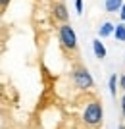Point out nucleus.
<instances>
[{"mask_svg":"<svg viewBox=\"0 0 125 129\" xmlns=\"http://www.w3.org/2000/svg\"><path fill=\"white\" fill-rule=\"evenodd\" d=\"M83 119H85V125H89V127H98V125L102 123V104L98 102V100H93L85 108Z\"/></svg>","mask_w":125,"mask_h":129,"instance_id":"f257e3e1","label":"nucleus"},{"mask_svg":"<svg viewBox=\"0 0 125 129\" xmlns=\"http://www.w3.org/2000/svg\"><path fill=\"white\" fill-rule=\"evenodd\" d=\"M73 83H75L79 89H91L93 87V77L89 73V70L83 64H77L73 68Z\"/></svg>","mask_w":125,"mask_h":129,"instance_id":"f03ea898","label":"nucleus"},{"mask_svg":"<svg viewBox=\"0 0 125 129\" xmlns=\"http://www.w3.org/2000/svg\"><path fill=\"white\" fill-rule=\"evenodd\" d=\"M60 41H62V44H64V48H67L69 52H75L77 50V37H75L73 29H71L67 23H64V25L60 27Z\"/></svg>","mask_w":125,"mask_h":129,"instance_id":"7ed1b4c3","label":"nucleus"},{"mask_svg":"<svg viewBox=\"0 0 125 129\" xmlns=\"http://www.w3.org/2000/svg\"><path fill=\"white\" fill-rule=\"evenodd\" d=\"M54 16L58 17V19H62V21H67V10H65V6L62 4V2L54 4Z\"/></svg>","mask_w":125,"mask_h":129,"instance_id":"20e7f679","label":"nucleus"},{"mask_svg":"<svg viewBox=\"0 0 125 129\" xmlns=\"http://www.w3.org/2000/svg\"><path fill=\"white\" fill-rule=\"evenodd\" d=\"M93 48H94V54H96V58H104L106 56V48H104V44L100 41H93Z\"/></svg>","mask_w":125,"mask_h":129,"instance_id":"39448f33","label":"nucleus"},{"mask_svg":"<svg viewBox=\"0 0 125 129\" xmlns=\"http://www.w3.org/2000/svg\"><path fill=\"white\" fill-rule=\"evenodd\" d=\"M119 8H123L121 0H106V10L108 12H117Z\"/></svg>","mask_w":125,"mask_h":129,"instance_id":"423d86ee","label":"nucleus"},{"mask_svg":"<svg viewBox=\"0 0 125 129\" xmlns=\"http://www.w3.org/2000/svg\"><path fill=\"white\" fill-rule=\"evenodd\" d=\"M115 39L121 41V43H125V25H123V23L115 25Z\"/></svg>","mask_w":125,"mask_h":129,"instance_id":"0eeeda50","label":"nucleus"},{"mask_svg":"<svg viewBox=\"0 0 125 129\" xmlns=\"http://www.w3.org/2000/svg\"><path fill=\"white\" fill-rule=\"evenodd\" d=\"M112 31H115V27L112 25V23H104V25L100 27V37H108Z\"/></svg>","mask_w":125,"mask_h":129,"instance_id":"6e6552de","label":"nucleus"},{"mask_svg":"<svg viewBox=\"0 0 125 129\" xmlns=\"http://www.w3.org/2000/svg\"><path fill=\"white\" fill-rule=\"evenodd\" d=\"M115 87H117V77L112 75V77H110V92H112V96H114V98H115V91H117Z\"/></svg>","mask_w":125,"mask_h":129,"instance_id":"1a4fd4ad","label":"nucleus"},{"mask_svg":"<svg viewBox=\"0 0 125 129\" xmlns=\"http://www.w3.org/2000/svg\"><path fill=\"white\" fill-rule=\"evenodd\" d=\"M121 112H123V118H125V94H123V98H121Z\"/></svg>","mask_w":125,"mask_h":129,"instance_id":"9d476101","label":"nucleus"},{"mask_svg":"<svg viewBox=\"0 0 125 129\" xmlns=\"http://www.w3.org/2000/svg\"><path fill=\"white\" fill-rule=\"evenodd\" d=\"M83 10V4H81V0H77V12H81Z\"/></svg>","mask_w":125,"mask_h":129,"instance_id":"9b49d317","label":"nucleus"},{"mask_svg":"<svg viewBox=\"0 0 125 129\" xmlns=\"http://www.w3.org/2000/svg\"><path fill=\"white\" fill-rule=\"evenodd\" d=\"M121 19H123V21H125V6H123V8H121Z\"/></svg>","mask_w":125,"mask_h":129,"instance_id":"f8f14e48","label":"nucleus"},{"mask_svg":"<svg viewBox=\"0 0 125 129\" xmlns=\"http://www.w3.org/2000/svg\"><path fill=\"white\" fill-rule=\"evenodd\" d=\"M121 89H123V91H125V75L121 77Z\"/></svg>","mask_w":125,"mask_h":129,"instance_id":"ddd939ff","label":"nucleus"},{"mask_svg":"<svg viewBox=\"0 0 125 129\" xmlns=\"http://www.w3.org/2000/svg\"><path fill=\"white\" fill-rule=\"evenodd\" d=\"M6 2H8V0H0V4H6Z\"/></svg>","mask_w":125,"mask_h":129,"instance_id":"4468645a","label":"nucleus"}]
</instances>
